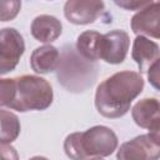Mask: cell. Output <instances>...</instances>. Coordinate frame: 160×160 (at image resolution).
<instances>
[{
  "label": "cell",
  "instance_id": "15",
  "mask_svg": "<svg viewBox=\"0 0 160 160\" xmlns=\"http://www.w3.org/2000/svg\"><path fill=\"white\" fill-rule=\"evenodd\" d=\"M0 122H1V144H10L20 134V121L18 116L8 110H0Z\"/></svg>",
  "mask_w": 160,
  "mask_h": 160
},
{
  "label": "cell",
  "instance_id": "1",
  "mask_svg": "<svg viewBox=\"0 0 160 160\" xmlns=\"http://www.w3.org/2000/svg\"><path fill=\"white\" fill-rule=\"evenodd\" d=\"M144 89V79L136 71H119L105 79L96 89L95 106L100 115L109 119L124 116Z\"/></svg>",
  "mask_w": 160,
  "mask_h": 160
},
{
  "label": "cell",
  "instance_id": "12",
  "mask_svg": "<svg viewBox=\"0 0 160 160\" xmlns=\"http://www.w3.org/2000/svg\"><path fill=\"white\" fill-rule=\"evenodd\" d=\"M60 61V52L52 45L36 48L30 56V66L38 74H49L55 71Z\"/></svg>",
  "mask_w": 160,
  "mask_h": 160
},
{
  "label": "cell",
  "instance_id": "18",
  "mask_svg": "<svg viewBox=\"0 0 160 160\" xmlns=\"http://www.w3.org/2000/svg\"><path fill=\"white\" fill-rule=\"evenodd\" d=\"M148 79L152 88L160 91V59H158L148 70Z\"/></svg>",
  "mask_w": 160,
  "mask_h": 160
},
{
  "label": "cell",
  "instance_id": "2",
  "mask_svg": "<svg viewBox=\"0 0 160 160\" xmlns=\"http://www.w3.org/2000/svg\"><path fill=\"white\" fill-rule=\"evenodd\" d=\"M52 89L48 80L36 75H21L0 80V105L20 112L45 110L52 102Z\"/></svg>",
  "mask_w": 160,
  "mask_h": 160
},
{
  "label": "cell",
  "instance_id": "5",
  "mask_svg": "<svg viewBox=\"0 0 160 160\" xmlns=\"http://www.w3.org/2000/svg\"><path fill=\"white\" fill-rule=\"evenodd\" d=\"M25 51L21 34L14 28H4L0 32V74L14 70Z\"/></svg>",
  "mask_w": 160,
  "mask_h": 160
},
{
  "label": "cell",
  "instance_id": "13",
  "mask_svg": "<svg viewBox=\"0 0 160 160\" xmlns=\"http://www.w3.org/2000/svg\"><path fill=\"white\" fill-rule=\"evenodd\" d=\"M131 116L138 126L149 129L160 119V101L155 98H145L138 101L131 109Z\"/></svg>",
  "mask_w": 160,
  "mask_h": 160
},
{
  "label": "cell",
  "instance_id": "19",
  "mask_svg": "<svg viewBox=\"0 0 160 160\" xmlns=\"http://www.w3.org/2000/svg\"><path fill=\"white\" fill-rule=\"evenodd\" d=\"M149 136L158 144L160 145V119L155 121L150 128H149Z\"/></svg>",
  "mask_w": 160,
  "mask_h": 160
},
{
  "label": "cell",
  "instance_id": "17",
  "mask_svg": "<svg viewBox=\"0 0 160 160\" xmlns=\"http://www.w3.org/2000/svg\"><path fill=\"white\" fill-rule=\"evenodd\" d=\"M114 2L121 9L130 11H140L152 4H160V0H114Z\"/></svg>",
  "mask_w": 160,
  "mask_h": 160
},
{
  "label": "cell",
  "instance_id": "4",
  "mask_svg": "<svg viewBox=\"0 0 160 160\" xmlns=\"http://www.w3.org/2000/svg\"><path fill=\"white\" fill-rule=\"evenodd\" d=\"M56 78L70 92H84L96 80L98 65L95 61L84 58L76 46L64 45L60 52V61L56 68Z\"/></svg>",
  "mask_w": 160,
  "mask_h": 160
},
{
  "label": "cell",
  "instance_id": "9",
  "mask_svg": "<svg viewBox=\"0 0 160 160\" xmlns=\"http://www.w3.org/2000/svg\"><path fill=\"white\" fill-rule=\"evenodd\" d=\"M131 30L136 35L160 39V4H152L131 18Z\"/></svg>",
  "mask_w": 160,
  "mask_h": 160
},
{
  "label": "cell",
  "instance_id": "14",
  "mask_svg": "<svg viewBox=\"0 0 160 160\" xmlns=\"http://www.w3.org/2000/svg\"><path fill=\"white\" fill-rule=\"evenodd\" d=\"M102 35L94 30H86L78 36L76 50L86 59L96 61L100 59V44Z\"/></svg>",
  "mask_w": 160,
  "mask_h": 160
},
{
  "label": "cell",
  "instance_id": "10",
  "mask_svg": "<svg viewBox=\"0 0 160 160\" xmlns=\"http://www.w3.org/2000/svg\"><path fill=\"white\" fill-rule=\"evenodd\" d=\"M131 56L139 66L141 74L148 72L149 68L160 59V48L156 42L142 35H138L132 44Z\"/></svg>",
  "mask_w": 160,
  "mask_h": 160
},
{
  "label": "cell",
  "instance_id": "3",
  "mask_svg": "<svg viewBox=\"0 0 160 160\" xmlns=\"http://www.w3.org/2000/svg\"><path fill=\"white\" fill-rule=\"evenodd\" d=\"M118 148V136L106 126H92L82 132H72L64 141L65 154L74 160L96 159L111 155Z\"/></svg>",
  "mask_w": 160,
  "mask_h": 160
},
{
  "label": "cell",
  "instance_id": "11",
  "mask_svg": "<svg viewBox=\"0 0 160 160\" xmlns=\"http://www.w3.org/2000/svg\"><path fill=\"white\" fill-rule=\"evenodd\" d=\"M62 31L61 21L52 15H39L31 22V35L40 42L55 41Z\"/></svg>",
  "mask_w": 160,
  "mask_h": 160
},
{
  "label": "cell",
  "instance_id": "6",
  "mask_svg": "<svg viewBox=\"0 0 160 160\" xmlns=\"http://www.w3.org/2000/svg\"><path fill=\"white\" fill-rule=\"evenodd\" d=\"M105 11L102 0H66L64 15L68 21L75 25H86L94 22Z\"/></svg>",
  "mask_w": 160,
  "mask_h": 160
},
{
  "label": "cell",
  "instance_id": "7",
  "mask_svg": "<svg viewBox=\"0 0 160 160\" xmlns=\"http://www.w3.org/2000/svg\"><path fill=\"white\" fill-rule=\"evenodd\" d=\"M116 158L120 160H156L160 158V145L149 134L139 135L124 142L118 150Z\"/></svg>",
  "mask_w": 160,
  "mask_h": 160
},
{
  "label": "cell",
  "instance_id": "8",
  "mask_svg": "<svg viewBox=\"0 0 160 160\" xmlns=\"http://www.w3.org/2000/svg\"><path fill=\"white\" fill-rule=\"evenodd\" d=\"M130 39L124 30H111L101 38L100 59L109 64H121L128 54Z\"/></svg>",
  "mask_w": 160,
  "mask_h": 160
},
{
  "label": "cell",
  "instance_id": "16",
  "mask_svg": "<svg viewBox=\"0 0 160 160\" xmlns=\"http://www.w3.org/2000/svg\"><path fill=\"white\" fill-rule=\"evenodd\" d=\"M21 9V0H0V20L10 21L15 19Z\"/></svg>",
  "mask_w": 160,
  "mask_h": 160
}]
</instances>
